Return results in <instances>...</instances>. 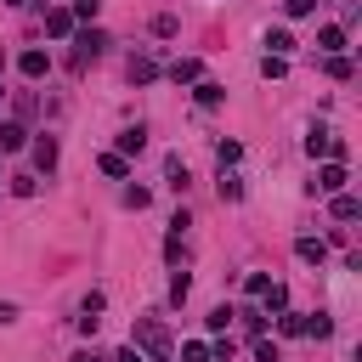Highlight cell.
<instances>
[{
	"label": "cell",
	"mask_w": 362,
	"mask_h": 362,
	"mask_svg": "<svg viewBox=\"0 0 362 362\" xmlns=\"http://www.w3.org/2000/svg\"><path fill=\"white\" fill-rule=\"evenodd\" d=\"M147 362H170L175 356V345H170V328L158 322V317H136V339H130Z\"/></svg>",
	"instance_id": "cell-1"
},
{
	"label": "cell",
	"mask_w": 362,
	"mask_h": 362,
	"mask_svg": "<svg viewBox=\"0 0 362 362\" xmlns=\"http://www.w3.org/2000/svg\"><path fill=\"white\" fill-rule=\"evenodd\" d=\"M102 45H107V34H102L96 23H90V28H79V34H74V68L96 62V57H102Z\"/></svg>",
	"instance_id": "cell-2"
},
{
	"label": "cell",
	"mask_w": 362,
	"mask_h": 362,
	"mask_svg": "<svg viewBox=\"0 0 362 362\" xmlns=\"http://www.w3.org/2000/svg\"><path fill=\"white\" fill-rule=\"evenodd\" d=\"M305 153H311V158H345V141H339L328 124H311V136H305Z\"/></svg>",
	"instance_id": "cell-3"
},
{
	"label": "cell",
	"mask_w": 362,
	"mask_h": 362,
	"mask_svg": "<svg viewBox=\"0 0 362 362\" xmlns=\"http://www.w3.org/2000/svg\"><path fill=\"white\" fill-rule=\"evenodd\" d=\"M345 158H328L322 170H317V181H311V192H322V198H334V192H345Z\"/></svg>",
	"instance_id": "cell-4"
},
{
	"label": "cell",
	"mask_w": 362,
	"mask_h": 362,
	"mask_svg": "<svg viewBox=\"0 0 362 362\" xmlns=\"http://www.w3.org/2000/svg\"><path fill=\"white\" fill-rule=\"evenodd\" d=\"M102 305H107V294H102V288H90V294L79 300V334H96V322H102Z\"/></svg>",
	"instance_id": "cell-5"
},
{
	"label": "cell",
	"mask_w": 362,
	"mask_h": 362,
	"mask_svg": "<svg viewBox=\"0 0 362 362\" xmlns=\"http://www.w3.org/2000/svg\"><path fill=\"white\" fill-rule=\"evenodd\" d=\"M164 74H170L175 85H198V79H204V62H198V57H175Z\"/></svg>",
	"instance_id": "cell-6"
},
{
	"label": "cell",
	"mask_w": 362,
	"mask_h": 362,
	"mask_svg": "<svg viewBox=\"0 0 362 362\" xmlns=\"http://www.w3.org/2000/svg\"><path fill=\"white\" fill-rule=\"evenodd\" d=\"M17 147H28V124L23 119H0V153H17Z\"/></svg>",
	"instance_id": "cell-7"
},
{
	"label": "cell",
	"mask_w": 362,
	"mask_h": 362,
	"mask_svg": "<svg viewBox=\"0 0 362 362\" xmlns=\"http://www.w3.org/2000/svg\"><path fill=\"white\" fill-rule=\"evenodd\" d=\"M45 34H51V40H68V34H74V11H68V6H51V11H45Z\"/></svg>",
	"instance_id": "cell-8"
},
{
	"label": "cell",
	"mask_w": 362,
	"mask_h": 362,
	"mask_svg": "<svg viewBox=\"0 0 362 362\" xmlns=\"http://www.w3.org/2000/svg\"><path fill=\"white\" fill-rule=\"evenodd\" d=\"M17 74H23V79H45V74H51V57H45V51H23V57H17Z\"/></svg>",
	"instance_id": "cell-9"
},
{
	"label": "cell",
	"mask_w": 362,
	"mask_h": 362,
	"mask_svg": "<svg viewBox=\"0 0 362 362\" xmlns=\"http://www.w3.org/2000/svg\"><path fill=\"white\" fill-rule=\"evenodd\" d=\"M192 102H198V107H221V102H226V85H215V79H198V85H192Z\"/></svg>",
	"instance_id": "cell-10"
},
{
	"label": "cell",
	"mask_w": 362,
	"mask_h": 362,
	"mask_svg": "<svg viewBox=\"0 0 362 362\" xmlns=\"http://www.w3.org/2000/svg\"><path fill=\"white\" fill-rule=\"evenodd\" d=\"M317 51H322V57H334V51H345V28H339V23H328V28H317Z\"/></svg>",
	"instance_id": "cell-11"
},
{
	"label": "cell",
	"mask_w": 362,
	"mask_h": 362,
	"mask_svg": "<svg viewBox=\"0 0 362 362\" xmlns=\"http://www.w3.org/2000/svg\"><path fill=\"white\" fill-rule=\"evenodd\" d=\"M124 74H130V85H153V79H158V62H153V57H130Z\"/></svg>",
	"instance_id": "cell-12"
},
{
	"label": "cell",
	"mask_w": 362,
	"mask_h": 362,
	"mask_svg": "<svg viewBox=\"0 0 362 362\" xmlns=\"http://www.w3.org/2000/svg\"><path fill=\"white\" fill-rule=\"evenodd\" d=\"M141 147H147V130H141V124H130V130H119V147H113V153H124V158H136Z\"/></svg>",
	"instance_id": "cell-13"
},
{
	"label": "cell",
	"mask_w": 362,
	"mask_h": 362,
	"mask_svg": "<svg viewBox=\"0 0 362 362\" xmlns=\"http://www.w3.org/2000/svg\"><path fill=\"white\" fill-rule=\"evenodd\" d=\"M294 255H300L305 266H322V260H328V243H322V238H300V243H294Z\"/></svg>",
	"instance_id": "cell-14"
},
{
	"label": "cell",
	"mask_w": 362,
	"mask_h": 362,
	"mask_svg": "<svg viewBox=\"0 0 362 362\" xmlns=\"http://www.w3.org/2000/svg\"><path fill=\"white\" fill-rule=\"evenodd\" d=\"M34 164H40L45 175L57 170V136H40V141H34Z\"/></svg>",
	"instance_id": "cell-15"
},
{
	"label": "cell",
	"mask_w": 362,
	"mask_h": 362,
	"mask_svg": "<svg viewBox=\"0 0 362 362\" xmlns=\"http://www.w3.org/2000/svg\"><path fill=\"white\" fill-rule=\"evenodd\" d=\"M96 164H102V175H107V181H124V175H130V158H124V153H102Z\"/></svg>",
	"instance_id": "cell-16"
},
{
	"label": "cell",
	"mask_w": 362,
	"mask_h": 362,
	"mask_svg": "<svg viewBox=\"0 0 362 362\" xmlns=\"http://www.w3.org/2000/svg\"><path fill=\"white\" fill-rule=\"evenodd\" d=\"M175 356H181V362H215V345H209V339H187Z\"/></svg>",
	"instance_id": "cell-17"
},
{
	"label": "cell",
	"mask_w": 362,
	"mask_h": 362,
	"mask_svg": "<svg viewBox=\"0 0 362 362\" xmlns=\"http://www.w3.org/2000/svg\"><path fill=\"white\" fill-rule=\"evenodd\" d=\"M362 215V198H351V192H334V221H356Z\"/></svg>",
	"instance_id": "cell-18"
},
{
	"label": "cell",
	"mask_w": 362,
	"mask_h": 362,
	"mask_svg": "<svg viewBox=\"0 0 362 362\" xmlns=\"http://www.w3.org/2000/svg\"><path fill=\"white\" fill-rule=\"evenodd\" d=\"M300 334H311V339H328L334 334V317H322V311H305V328Z\"/></svg>",
	"instance_id": "cell-19"
},
{
	"label": "cell",
	"mask_w": 362,
	"mask_h": 362,
	"mask_svg": "<svg viewBox=\"0 0 362 362\" xmlns=\"http://www.w3.org/2000/svg\"><path fill=\"white\" fill-rule=\"evenodd\" d=\"M266 51H272V57H288V51H294V34H288V28H272V34H266Z\"/></svg>",
	"instance_id": "cell-20"
},
{
	"label": "cell",
	"mask_w": 362,
	"mask_h": 362,
	"mask_svg": "<svg viewBox=\"0 0 362 362\" xmlns=\"http://www.w3.org/2000/svg\"><path fill=\"white\" fill-rule=\"evenodd\" d=\"M260 305H266V311H283V305H288V288L272 277V283H266V294H260Z\"/></svg>",
	"instance_id": "cell-21"
},
{
	"label": "cell",
	"mask_w": 362,
	"mask_h": 362,
	"mask_svg": "<svg viewBox=\"0 0 362 362\" xmlns=\"http://www.w3.org/2000/svg\"><path fill=\"white\" fill-rule=\"evenodd\" d=\"M238 322H243V334H266V311H255V305H243V311H232Z\"/></svg>",
	"instance_id": "cell-22"
},
{
	"label": "cell",
	"mask_w": 362,
	"mask_h": 362,
	"mask_svg": "<svg viewBox=\"0 0 362 362\" xmlns=\"http://www.w3.org/2000/svg\"><path fill=\"white\" fill-rule=\"evenodd\" d=\"M300 328H305V311H288V305H283V311H277V334H288V339H294Z\"/></svg>",
	"instance_id": "cell-23"
},
{
	"label": "cell",
	"mask_w": 362,
	"mask_h": 362,
	"mask_svg": "<svg viewBox=\"0 0 362 362\" xmlns=\"http://www.w3.org/2000/svg\"><path fill=\"white\" fill-rule=\"evenodd\" d=\"M322 68H328V79H351V57H345V51L322 57Z\"/></svg>",
	"instance_id": "cell-24"
},
{
	"label": "cell",
	"mask_w": 362,
	"mask_h": 362,
	"mask_svg": "<svg viewBox=\"0 0 362 362\" xmlns=\"http://www.w3.org/2000/svg\"><path fill=\"white\" fill-rule=\"evenodd\" d=\"M238 198H243V181L232 170H221V204H238Z\"/></svg>",
	"instance_id": "cell-25"
},
{
	"label": "cell",
	"mask_w": 362,
	"mask_h": 362,
	"mask_svg": "<svg viewBox=\"0 0 362 362\" xmlns=\"http://www.w3.org/2000/svg\"><path fill=\"white\" fill-rule=\"evenodd\" d=\"M260 74H266V79H283V74H288V57H272V51H266V57H260Z\"/></svg>",
	"instance_id": "cell-26"
},
{
	"label": "cell",
	"mask_w": 362,
	"mask_h": 362,
	"mask_svg": "<svg viewBox=\"0 0 362 362\" xmlns=\"http://www.w3.org/2000/svg\"><path fill=\"white\" fill-rule=\"evenodd\" d=\"M204 322H209V334H226V328H232V305H215Z\"/></svg>",
	"instance_id": "cell-27"
},
{
	"label": "cell",
	"mask_w": 362,
	"mask_h": 362,
	"mask_svg": "<svg viewBox=\"0 0 362 362\" xmlns=\"http://www.w3.org/2000/svg\"><path fill=\"white\" fill-rule=\"evenodd\" d=\"M255 362H283V351H277L266 334H255Z\"/></svg>",
	"instance_id": "cell-28"
},
{
	"label": "cell",
	"mask_w": 362,
	"mask_h": 362,
	"mask_svg": "<svg viewBox=\"0 0 362 362\" xmlns=\"http://www.w3.org/2000/svg\"><path fill=\"white\" fill-rule=\"evenodd\" d=\"M68 11H74V23H96V11H102V0H74Z\"/></svg>",
	"instance_id": "cell-29"
},
{
	"label": "cell",
	"mask_w": 362,
	"mask_h": 362,
	"mask_svg": "<svg viewBox=\"0 0 362 362\" xmlns=\"http://www.w3.org/2000/svg\"><path fill=\"white\" fill-rule=\"evenodd\" d=\"M153 34H158V40H170V34H181V23H175L170 11H158V17H153Z\"/></svg>",
	"instance_id": "cell-30"
},
{
	"label": "cell",
	"mask_w": 362,
	"mask_h": 362,
	"mask_svg": "<svg viewBox=\"0 0 362 362\" xmlns=\"http://www.w3.org/2000/svg\"><path fill=\"white\" fill-rule=\"evenodd\" d=\"M215 158H221V170H232V164L243 158V147H238V141H221V147H215Z\"/></svg>",
	"instance_id": "cell-31"
},
{
	"label": "cell",
	"mask_w": 362,
	"mask_h": 362,
	"mask_svg": "<svg viewBox=\"0 0 362 362\" xmlns=\"http://www.w3.org/2000/svg\"><path fill=\"white\" fill-rule=\"evenodd\" d=\"M187 294H192V277H187V272H175V277H170V300H175V305H181V300H187Z\"/></svg>",
	"instance_id": "cell-32"
},
{
	"label": "cell",
	"mask_w": 362,
	"mask_h": 362,
	"mask_svg": "<svg viewBox=\"0 0 362 362\" xmlns=\"http://www.w3.org/2000/svg\"><path fill=\"white\" fill-rule=\"evenodd\" d=\"M164 175H170V187H175V192L187 187V164H181V158H170V164H164Z\"/></svg>",
	"instance_id": "cell-33"
},
{
	"label": "cell",
	"mask_w": 362,
	"mask_h": 362,
	"mask_svg": "<svg viewBox=\"0 0 362 362\" xmlns=\"http://www.w3.org/2000/svg\"><path fill=\"white\" fill-rule=\"evenodd\" d=\"M11 192H17V198H34L40 181H34V175H11Z\"/></svg>",
	"instance_id": "cell-34"
},
{
	"label": "cell",
	"mask_w": 362,
	"mask_h": 362,
	"mask_svg": "<svg viewBox=\"0 0 362 362\" xmlns=\"http://www.w3.org/2000/svg\"><path fill=\"white\" fill-rule=\"evenodd\" d=\"M124 204H130V209H147L153 192H147V187H124Z\"/></svg>",
	"instance_id": "cell-35"
},
{
	"label": "cell",
	"mask_w": 362,
	"mask_h": 362,
	"mask_svg": "<svg viewBox=\"0 0 362 362\" xmlns=\"http://www.w3.org/2000/svg\"><path fill=\"white\" fill-rule=\"evenodd\" d=\"M283 11H288V17H311V11H317V0H283Z\"/></svg>",
	"instance_id": "cell-36"
},
{
	"label": "cell",
	"mask_w": 362,
	"mask_h": 362,
	"mask_svg": "<svg viewBox=\"0 0 362 362\" xmlns=\"http://www.w3.org/2000/svg\"><path fill=\"white\" fill-rule=\"evenodd\" d=\"M113 362H147V356H141V351H136V345H124V351H119V356H113Z\"/></svg>",
	"instance_id": "cell-37"
},
{
	"label": "cell",
	"mask_w": 362,
	"mask_h": 362,
	"mask_svg": "<svg viewBox=\"0 0 362 362\" xmlns=\"http://www.w3.org/2000/svg\"><path fill=\"white\" fill-rule=\"evenodd\" d=\"M0 322H17V305L11 300H0Z\"/></svg>",
	"instance_id": "cell-38"
},
{
	"label": "cell",
	"mask_w": 362,
	"mask_h": 362,
	"mask_svg": "<svg viewBox=\"0 0 362 362\" xmlns=\"http://www.w3.org/2000/svg\"><path fill=\"white\" fill-rule=\"evenodd\" d=\"M74 362H107V356H96V351H79V356H74Z\"/></svg>",
	"instance_id": "cell-39"
},
{
	"label": "cell",
	"mask_w": 362,
	"mask_h": 362,
	"mask_svg": "<svg viewBox=\"0 0 362 362\" xmlns=\"http://www.w3.org/2000/svg\"><path fill=\"white\" fill-rule=\"evenodd\" d=\"M6 6H23V0H6Z\"/></svg>",
	"instance_id": "cell-40"
},
{
	"label": "cell",
	"mask_w": 362,
	"mask_h": 362,
	"mask_svg": "<svg viewBox=\"0 0 362 362\" xmlns=\"http://www.w3.org/2000/svg\"><path fill=\"white\" fill-rule=\"evenodd\" d=\"M0 74H6V57H0Z\"/></svg>",
	"instance_id": "cell-41"
}]
</instances>
